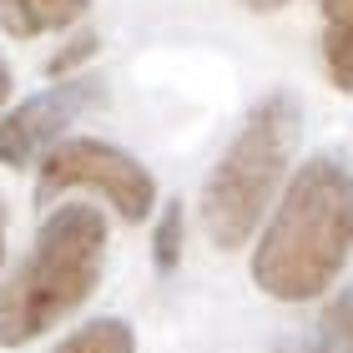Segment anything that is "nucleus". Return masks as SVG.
Instances as JSON below:
<instances>
[{
    "label": "nucleus",
    "instance_id": "nucleus-10",
    "mask_svg": "<svg viewBox=\"0 0 353 353\" xmlns=\"http://www.w3.org/2000/svg\"><path fill=\"white\" fill-rule=\"evenodd\" d=\"M182 243H187V207L172 197L152 222V263H157L162 278H172L176 263H182Z\"/></svg>",
    "mask_w": 353,
    "mask_h": 353
},
{
    "label": "nucleus",
    "instance_id": "nucleus-1",
    "mask_svg": "<svg viewBox=\"0 0 353 353\" xmlns=\"http://www.w3.org/2000/svg\"><path fill=\"white\" fill-rule=\"evenodd\" d=\"M353 248V176L339 157H313L288 176L252 248V283L278 303H313Z\"/></svg>",
    "mask_w": 353,
    "mask_h": 353
},
{
    "label": "nucleus",
    "instance_id": "nucleus-9",
    "mask_svg": "<svg viewBox=\"0 0 353 353\" xmlns=\"http://www.w3.org/2000/svg\"><path fill=\"white\" fill-rule=\"evenodd\" d=\"M51 353H137V333L126 318H91L76 333H66Z\"/></svg>",
    "mask_w": 353,
    "mask_h": 353
},
{
    "label": "nucleus",
    "instance_id": "nucleus-7",
    "mask_svg": "<svg viewBox=\"0 0 353 353\" xmlns=\"http://www.w3.org/2000/svg\"><path fill=\"white\" fill-rule=\"evenodd\" d=\"M91 0H0V30L15 41H36L46 30L81 26Z\"/></svg>",
    "mask_w": 353,
    "mask_h": 353
},
{
    "label": "nucleus",
    "instance_id": "nucleus-4",
    "mask_svg": "<svg viewBox=\"0 0 353 353\" xmlns=\"http://www.w3.org/2000/svg\"><path fill=\"white\" fill-rule=\"evenodd\" d=\"M66 192H96V197H106L121 222H147L152 207H157L152 167H141L132 152L111 147V141H96V137H66L61 147H51L41 157L36 202L51 207Z\"/></svg>",
    "mask_w": 353,
    "mask_h": 353
},
{
    "label": "nucleus",
    "instance_id": "nucleus-8",
    "mask_svg": "<svg viewBox=\"0 0 353 353\" xmlns=\"http://www.w3.org/2000/svg\"><path fill=\"white\" fill-rule=\"evenodd\" d=\"M323 71L339 91H353V0H323Z\"/></svg>",
    "mask_w": 353,
    "mask_h": 353
},
{
    "label": "nucleus",
    "instance_id": "nucleus-13",
    "mask_svg": "<svg viewBox=\"0 0 353 353\" xmlns=\"http://www.w3.org/2000/svg\"><path fill=\"white\" fill-rule=\"evenodd\" d=\"M6 96H10V66L0 61V111H6Z\"/></svg>",
    "mask_w": 353,
    "mask_h": 353
},
{
    "label": "nucleus",
    "instance_id": "nucleus-3",
    "mask_svg": "<svg viewBox=\"0 0 353 353\" xmlns=\"http://www.w3.org/2000/svg\"><path fill=\"white\" fill-rule=\"evenodd\" d=\"M298 137H303V106L293 91L263 96L243 117V126L217 152L197 197V217H202V232L212 237V248L237 252L252 232H263L272 197L288 187Z\"/></svg>",
    "mask_w": 353,
    "mask_h": 353
},
{
    "label": "nucleus",
    "instance_id": "nucleus-11",
    "mask_svg": "<svg viewBox=\"0 0 353 353\" xmlns=\"http://www.w3.org/2000/svg\"><path fill=\"white\" fill-rule=\"evenodd\" d=\"M96 51H101V41H96V30H76V41H66V46H61V51H56V61H51V76H61V81H66V76L76 71V66H86V61L96 56Z\"/></svg>",
    "mask_w": 353,
    "mask_h": 353
},
{
    "label": "nucleus",
    "instance_id": "nucleus-2",
    "mask_svg": "<svg viewBox=\"0 0 353 353\" xmlns=\"http://www.w3.org/2000/svg\"><path fill=\"white\" fill-rule=\"evenodd\" d=\"M106 268V212L66 202L41 222L36 243L0 288V348H26L61 328L96 293Z\"/></svg>",
    "mask_w": 353,
    "mask_h": 353
},
{
    "label": "nucleus",
    "instance_id": "nucleus-5",
    "mask_svg": "<svg viewBox=\"0 0 353 353\" xmlns=\"http://www.w3.org/2000/svg\"><path fill=\"white\" fill-rule=\"evenodd\" d=\"M101 96H106L101 76H66V81L26 96L21 106H10L0 117V167L26 172L30 162H41L51 147L66 141V132L86 111L101 106Z\"/></svg>",
    "mask_w": 353,
    "mask_h": 353
},
{
    "label": "nucleus",
    "instance_id": "nucleus-6",
    "mask_svg": "<svg viewBox=\"0 0 353 353\" xmlns=\"http://www.w3.org/2000/svg\"><path fill=\"white\" fill-rule=\"evenodd\" d=\"M272 353H353V283H343L303 328L283 333Z\"/></svg>",
    "mask_w": 353,
    "mask_h": 353
},
{
    "label": "nucleus",
    "instance_id": "nucleus-14",
    "mask_svg": "<svg viewBox=\"0 0 353 353\" xmlns=\"http://www.w3.org/2000/svg\"><path fill=\"white\" fill-rule=\"evenodd\" d=\"M6 222L10 217H6V197H0V258H6Z\"/></svg>",
    "mask_w": 353,
    "mask_h": 353
},
{
    "label": "nucleus",
    "instance_id": "nucleus-12",
    "mask_svg": "<svg viewBox=\"0 0 353 353\" xmlns=\"http://www.w3.org/2000/svg\"><path fill=\"white\" fill-rule=\"evenodd\" d=\"M243 6L252 15H272V10H283V6H293V0H243Z\"/></svg>",
    "mask_w": 353,
    "mask_h": 353
}]
</instances>
